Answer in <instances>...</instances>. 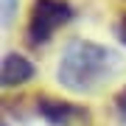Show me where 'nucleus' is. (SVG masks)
Segmentation results:
<instances>
[{
  "label": "nucleus",
  "instance_id": "obj_4",
  "mask_svg": "<svg viewBox=\"0 0 126 126\" xmlns=\"http://www.w3.org/2000/svg\"><path fill=\"white\" fill-rule=\"evenodd\" d=\"M34 62L23 53H17V50H9V53L3 56V67H0V79H3V87L9 90V87H20L25 84V81L34 79Z\"/></svg>",
  "mask_w": 126,
  "mask_h": 126
},
{
  "label": "nucleus",
  "instance_id": "obj_3",
  "mask_svg": "<svg viewBox=\"0 0 126 126\" xmlns=\"http://www.w3.org/2000/svg\"><path fill=\"white\" fill-rule=\"evenodd\" d=\"M36 112H39L50 126H73V123H84L90 121V112L84 107L73 101H62V98H50V95H42L36 98Z\"/></svg>",
  "mask_w": 126,
  "mask_h": 126
},
{
  "label": "nucleus",
  "instance_id": "obj_7",
  "mask_svg": "<svg viewBox=\"0 0 126 126\" xmlns=\"http://www.w3.org/2000/svg\"><path fill=\"white\" fill-rule=\"evenodd\" d=\"M115 34H118V39L123 42V48H126V11L121 14V20H118V25H115Z\"/></svg>",
  "mask_w": 126,
  "mask_h": 126
},
{
  "label": "nucleus",
  "instance_id": "obj_5",
  "mask_svg": "<svg viewBox=\"0 0 126 126\" xmlns=\"http://www.w3.org/2000/svg\"><path fill=\"white\" fill-rule=\"evenodd\" d=\"M0 3H3V25H9L17 11V0H0Z\"/></svg>",
  "mask_w": 126,
  "mask_h": 126
},
{
  "label": "nucleus",
  "instance_id": "obj_6",
  "mask_svg": "<svg viewBox=\"0 0 126 126\" xmlns=\"http://www.w3.org/2000/svg\"><path fill=\"white\" fill-rule=\"evenodd\" d=\"M115 109H118V115H121L123 121H126V87H123V90L115 95Z\"/></svg>",
  "mask_w": 126,
  "mask_h": 126
},
{
  "label": "nucleus",
  "instance_id": "obj_2",
  "mask_svg": "<svg viewBox=\"0 0 126 126\" xmlns=\"http://www.w3.org/2000/svg\"><path fill=\"white\" fill-rule=\"evenodd\" d=\"M76 17L70 0H34L28 11V42L31 45H48L59 28H64Z\"/></svg>",
  "mask_w": 126,
  "mask_h": 126
},
{
  "label": "nucleus",
  "instance_id": "obj_1",
  "mask_svg": "<svg viewBox=\"0 0 126 126\" xmlns=\"http://www.w3.org/2000/svg\"><path fill=\"white\" fill-rule=\"evenodd\" d=\"M121 70V56L112 48L93 39H70L59 56L56 79L70 93L90 95L115 79Z\"/></svg>",
  "mask_w": 126,
  "mask_h": 126
}]
</instances>
